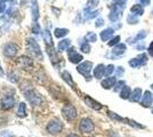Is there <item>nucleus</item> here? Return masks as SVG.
Wrapping results in <instances>:
<instances>
[{"instance_id":"1","label":"nucleus","mask_w":153,"mask_h":137,"mask_svg":"<svg viewBox=\"0 0 153 137\" xmlns=\"http://www.w3.org/2000/svg\"><path fill=\"white\" fill-rule=\"evenodd\" d=\"M26 49L31 53L32 55L37 56L42 59V55H41V50H40V46L37 44V41L34 39H27L26 40Z\"/></svg>"},{"instance_id":"2","label":"nucleus","mask_w":153,"mask_h":137,"mask_svg":"<svg viewBox=\"0 0 153 137\" xmlns=\"http://www.w3.org/2000/svg\"><path fill=\"white\" fill-rule=\"evenodd\" d=\"M62 114L65 120L68 121H72L76 118V110L73 105H64L63 109H62Z\"/></svg>"},{"instance_id":"3","label":"nucleus","mask_w":153,"mask_h":137,"mask_svg":"<svg viewBox=\"0 0 153 137\" xmlns=\"http://www.w3.org/2000/svg\"><path fill=\"white\" fill-rule=\"evenodd\" d=\"M94 128H95L94 122L88 118H83L82 120L80 121V124H79V130L81 131L82 134H90L91 131L94 130Z\"/></svg>"},{"instance_id":"4","label":"nucleus","mask_w":153,"mask_h":137,"mask_svg":"<svg viewBox=\"0 0 153 137\" xmlns=\"http://www.w3.org/2000/svg\"><path fill=\"white\" fill-rule=\"evenodd\" d=\"M63 130V124L59 120H51L47 124V131L51 135H57Z\"/></svg>"},{"instance_id":"5","label":"nucleus","mask_w":153,"mask_h":137,"mask_svg":"<svg viewBox=\"0 0 153 137\" xmlns=\"http://www.w3.org/2000/svg\"><path fill=\"white\" fill-rule=\"evenodd\" d=\"M25 94V97L26 99L31 103L32 105H34V106H38V105L41 104V102H42V98L40 96V94H38L37 91L34 90H29V91H25L24 93Z\"/></svg>"},{"instance_id":"6","label":"nucleus","mask_w":153,"mask_h":137,"mask_svg":"<svg viewBox=\"0 0 153 137\" xmlns=\"http://www.w3.org/2000/svg\"><path fill=\"white\" fill-rule=\"evenodd\" d=\"M122 10H123V8L120 6H118V5H113V7L111 8V12H110V15H108V19L110 21H112V22H117V21L119 20L120 17L122 16Z\"/></svg>"},{"instance_id":"7","label":"nucleus","mask_w":153,"mask_h":137,"mask_svg":"<svg viewBox=\"0 0 153 137\" xmlns=\"http://www.w3.org/2000/svg\"><path fill=\"white\" fill-rule=\"evenodd\" d=\"M146 61H147L146 54H140L136 59H133L129 61V65L131 66V67H134V69H136V67H138V66L144 65V64L146 63Z\"/></svg>"},{"instance_id":"8","label":"nucleus","mask_w":153,"mask_h":137,"mask_svg":"<svg viewBox=\"0 0 153 137\" xmlns=\"http://www.w3.org/2000/svg\"><path fill=\"white\" fill-rule=\"evenodd\" d=\"M91 67H93V63L87 61V62H83V63H81L80 65H78L76 70H78V72H79V73H81L82 76L87 77V78H90L89 73H90V71H91Z\"/></svg>"},{"instance_id":"9","label":"nucleus","mask_w":153,"mask_h":137,"mask_svg":"<svg viewBox=\"0 0 153 137\" xmlns=\"http://www.w3.org/2000/svg\"><path fill=\"white\" fill-rule=\"evenodd\" d=\"M16 53H17V46L13 42H9L4 47V55L7 57H14Z\"/></svg>"},{"instance_id":"10","label":"nucleus","mask_w":153,"mask_h":137,"mask_svg":"<svg viewBox=\"0 0 153 137\" xmlns=\"http://www.w3.org/2000/svg\"><path fill=\"white\" fill-rule=\"evenodd\" d=\"M153 103V96L152 94H151V91L146 90L144 93V95H143V98H142V101H140V105L143 106V107H150Z\"/></svg>"},{"instance_id":"11","label":"nucleus","mask_w":153,"mask_h":137,"mask_svg":"<svg viewBox=\"0 0 153 137\" xmlns=\"http://www.w3.org/2000/svg\"><path fill=\"white\" fill-rule=\"evenodd\" d=\"M14 105H15V98L13 96H6V97L2 98V101H1V106H2V109H5V110H8V109H12L14 107Z\"/></svg>"},{"instance_id":"12","label":"nucleus","mask_w":153,"mask_h":137,"mask_svg":"<svg viewBox=\"0 0 153 137\" xmlns=\"http://www.w3.org/2000/svg\"><path fill=\"white\" fill-rule=\"evenodd\" d=\"M115 84H117V79L113 78V77H108V78H105L103 80L101 85H102L104 89H111L112 87H114Z\"/></svg>"},{"instance_id":"13","label":"nucleus","mask_w":153,"mask_h":137,"mask_svg":"<svg viewBox=\"0 0 153 137\" xmlns=\"http://www.w3.org/2000/svg\"><path fill=\"white\" fill-rule=\"evenodd\" d=\"M105 67L106 66H104V64H98V65L95 67V70H94V77L96 79H101L105 74Z\"/></svg>"},{"instance_id":"14","label":"nucleus","mask_w":153,"mask_h":137,"mask_svg":"<svg viewBox=\"0 0 153 137\" xmlns=\"http://www.w3.org/2000/svg\"><path fill=\"white\" fill-rule=\"evenodd\" d=\"M85 102H86V104L88 105L89 107L94 109V110H100V109L102 107V105L100 104L98 102H96V101H94L93 98L88 97V96H86V97H85Z\"/></svg>"},{"instance_id":"15","label":"nucleus","mask_w":153,"mask_h":137,"mask_svg":"<svg viewBox=\"0 0 153 137\" xmlns=\"http://www.w3.org/2000/svg\"><path fill=\"white\" fill-rule=\"evenodd\" d=\"M143 97V94H142V89L140 88H135L134 90L131 91V96H130V101L131 102H140V99Z\"/></svg>"},{"instance_id":"16","label":"nucleus","mask_w":153,"mask_h":137,"mask_svg":"<svg viewBox=\"0 0 153 137\" xmlns=\"http://www.w3.org/2000/svg\"><path fill=\"white\" fill-rule=\"evenodd\" d=\"M126 45L125 44H119V45H117L113 47V50H112V54L115 55V56H120L122 54H125L126 52Z\"/></svg>"},{"instance_id":"17","label":"nucleus","mask_w":153,"mask_h":137,"mask_svg":"<svg viewBox=\"0 0 153 137\" xmlns=\"http://www.w3.org/2000/svg\"><path fill=\"white\" fill-rule=\"evenodd\" d=\"M113 32H114V30H113L112 27H108V29L103 30L102 32H101V39H102L103 41H108V40L113 36Z\"/></svg>"},{"instance_id":"18","label":"nucleus","mask_w":153,"mask_h":137,"mask_svg":"<svg viewBox=\"0 0 153 137\" xmlns=\"http://www.w3.org/2000/svg\"><path fill=\"white\" fill-rule=\"evenodd\" d=\"M31 14H32V19L33 21L38 20L39 17V9H38V4H37V0H32V5H31Z\"/></svg>"},{"instance_id":"19","label":"nucleus","mask_w":153,"mask_h":137,"mask_svg":"<svg viewBox=\"0 0 153 137\" xmlns=\"http://www.w3.org/2000/svg\"><path fill=\"white\" fill-rule=\"evenodd\" d=\"M131 91L133 90L130 89V87L125 86L121 89V91H120V98H122V99H129L130 96H131Z\"/></svg>"},{"instance_id":"20","label":"nucleus","mask_w":153,"mask_h":137,"mask_svg":"<svg viewBox=\"0 0 153 137\" xmlns=\"http://www.w3.org/2000/svg\"><path fill=\"white\" fill-rule=\"evenodd\" d=\"M69 59H70L71 63H74V64H76V63L81 62L83 59H82V56H81L80 54H78L76 52H73V53H71V54H69Z\"/></svg>"},{"instance_id":"21","label":"nucleus","mask_w":153,"mask_h":137,"mask_svg":"<svg viewBox=\"0 0 153 137\" xmlns=\"http://www.w3.org/2000/svg\"><path fill=\"white\" fill-rule=\"evenodd\" d=\"M83 16H85V19H87V20H90V19H93V17H95V16H97L98 15V10H91L90 8H86L85 10H83Z\"/></svg>"},{"instance_id":"22","label":"nucleus","mask_w":153,"mask_h":137,"mask_svg":"<svg viewBox=\"0 0 153 137\" xmlns=\"http://www.w3.org/2000/svg\"><path fill=\"white\" fill-rule=\"evenodd\" d=\"M130 12H131V14L136 15V16H140V15L144 14V9H143L142 5L137 4V5H134V6L130 8Z\"/></svg>"},{"instance_id":"23","label":"nucleus","mask_w":153,"mask_h":137,"mask_svg":"<svg viewBox=\"0 0 153 137\" xmlns=\"http://www.w3.org/2000/svg\"><path fill=\"white\" fill-rule=\"evenodd\" d=\"M19 63L22 64V66L23 67H25V69H27V67H31L32 66V59H30V57H27V56H22V57H19Z\"/></svg>"},{"instance_id":"24","label":"nucleus","mask_w":153,"mask_h":137,"mask_svg":"<svg viewBox=\"0 0 153 137\" xmlns=\"http://www.w3.org/2000/svg\"><path fill=\"white\" fill-rule=\"evenodd\" d=\"M71 45V41L69 39H64L62 41H59L58 42V52H64V50H66L68 49V47Z\"/></svg>"},{"instance_id":"25","label":"nucleus","mask_w":153,"mask_h":137,"mask_svg":"<svg viewBox=\"0 0 153 137\" xmlns=\"http://www.w3.org/2000/svg\"><path fill=\"white\" fill-rule=\"evenodd\" d=\"M68 33H69V30H68V29H61V27H58V29L55 30L54 34H55L56 38H63Z\"/></svg>"},{"instance_id":"26","label":"nucleus","mask_w":153,"mask_h":137,"mask_svg":"<svg viewBox=\"0 0 153 137\" xmlns=\"http://www.w3.org/2000/svg\"><path fill=\"white\" fill-rule=\"evenodd\" d=\"M42 37H44V40L46 41V44H47V45L53 46V39H51V32H49L48 30H45V31L42 32Z\"/></svg>"},{"instance_id":"27","label":"nucleus","mask_w":153,"mask_h":137,"mask_svg":"<svg viewBox=\"0 0 153 137\" xmlns=\"http://www.w3.org/2000/svg\"><path fill=\"white\" fill-rule=\"evenodd\" d=\"M62 78H63L64 81H66V82H68L69 85L74 86V84H73V80H72V78H71V74L68 71L62 72Z\"/></svg>"},{"instance_id":"28","label":"nucleus","mask_w":153,"mask_h":137,"mask_svg":"<svg viewBox=\"0 0 153 137\" xmlns=\"http://www.w3.org/2000/svg\"><path fill=\"white\" fill-rule=\"evenodd\" d=\"M17 114L19 117H25L26 116V105L24 103H21L17 109Z\"/></svg>"},{"instance_id":"29","label":"nucleus","mask_w":153,"mask_h":137,"mask_svg":"<svg viewBox=\"0 0 153 137\" xmlns=\"http://www.w3.org/2000/svg\"><path fill=\"white\" fill-rule=\"evenodd\" d=\"M127 23H129V24H137L138 23V17L134 14H129L127 17Z\"/></svg>"},{"instance_id":"30","label":"nucleus","mask_w":153,"mask_h":137,"mask_svg":"<svg viewBox=\"0 0 153 137\" xmlns=\"http://www.w3.org/2000/svg\"><path fill=\"white\" fill-rule=\"evenodd\" d=\"M85 39L87 40V41H90V42H95L96 40H97V36L94 32H88L86 34Z\"/></svg>"},{"instance_id":"31","label":"nucleus","mask_w":153,"mask_h":137,"mask_svg":"<svg viewBox=\"0 0 153 137\" xmlns=\"http://www.w3.org/2000/svg\"><path fill=\"white\" fill-rule=\"evenodd\" d=\"M145 37H146V32H145V31H140L138 34L135 37L134 39H133L131 42H137V41H140V40H143Z\"/></svg>"},{"instance_id":"32","label":"nucleus","mask_w":153,"mask_h":137,"mask_svg":"<svg viewBox=\"0 0 153 137\" xmlns=\"http://www.w3.org/2000/svg\"><path fill=\"white\" fill-rule=\"evenodd\" d=\"M125 81H122V80H120V81H117V84H115L114 86V88H113V90L114 91H119V90H121L122 88L125 87Z\"/></svg>"},{"instance_id":"33","label":"nucleus","mask_w":153,"mask_h":137,"mask_svg":"<svg viewBox=\"0 0 153 137\" xmlns=\"http://www.w3.org/2000/svg\"><path fill=\"white\" fill-rule=\"evenodd\" d=\"M80 48H81L82 53H86V54L90 52V46L88 45V42H82V44H81V47H80Z\"/></svg>"},{"instance_id":"34","label":"nucleus","mask_w":153,"mask_h":137,"mask_svg":"<svg viewBox=\"0 0 153 137\" xmlns=\"http://www.w3.org/2000/svg\"><path fill=\"white\" fill-rule=\"evenodd\" d=\"M113 71H114V66L112 65V64H110V65H108L105 67V76L108 77L111 73H113Z\"/></svg>"},{"instance_id":"35","label":"nucleus","mask_w":153,"mask_h":137,"mask_svg":"<svg viewBox=\"0 0 153 137\" xmlns=\"http://www.w3.org/2000/svg\"><path fill=\"white\" fill-rule=\"evenodd\" d=\"M119 41H120V37H119V36H117V37H114L113 39L108 42V46H111V47H112V46L119 45Z\"/></svg>"},{"instance_id":"36","label":"nucleus","mask_w":153,"mask_h":137,"mask_svg":"<svg viewBox=\"0 0 153 137\" xmlns=\"http://www.w3.org/2000/svg\"><path fill=\"white\" fill-rule=\"evenodd\" d=\"M98 2H100V0H88L87 1V6H88V8H93V7L97 6Z\"/></svg>"},{"instance_id":"37","label":"nucleus","mask_w":153,"mask_h":137,"mask_svg":"<svg viewBox=\"0 0 153 137\" xmlns=\"http://www.w3.org/2000/svg\"><path fill=\"white\" fill-rule=\"evenodd\" d=\"M123 73H125V69L122 66H119L115 69V77H121Z\"/></svg>"},{"instance_id":"38","label":"nucleus","mask_w":153,"mask_h":137,"mask_svg":"<svg viewBox=\"0 0 153 137\" xmlns=\"http://www.w3.org/2000/svg\"><path fill=\"white\" fill-rule=\"evenodd\" d=\"M8 80L12 81V82H16L19 79H17V77H16L14 73H9V74H8Z\"/></svg>"},{"instance_id":"39","label":"nucleus","mask_w":153,"mask_h":137,"mask_svg":"<svg viewBox=\"0 0 153 137\" xmlns=\"http://www.w3.org/2000/svg\"><path fill=\"white\" fill-rule=\"evenodd\" d=\"M114 1H115V5L122 7V8L126 7V1H127V0H114Z\"/></svg>"},{"instance_id":"40","label":"nucleus","mask_w":153,"mask_h":137,"mask_svg":"<svg viewBox=\"0 0 153 137\" xmlns=\"http://www.w3.org/2000/svg\"><path fill=\"white\" fill-rule=\"evenodd\" d=\"M32 32L33 33L40 32V26H39L38 23H34V24H33V26H32Z\"/></svg>"},{"instance_id":"41","label":"nucleus","mask_w":153,"mask_h":137,"mask_svg":"<svg viewBox=\"0 0 153 137\" xmlns=\"http://www.w3.org/2000/svg\"><path fill=\"white\" fill-rule=\"evenodd\" d=\"M0 137H13V135L9 133V131L7 130H4L0 133Z\"/></svg>"},{"instance_id":"42","label":"nucleus","mask_w":153,"mask_h":137,"mask_svg":"<svg viewBox=\"0 0 153 137\" xmlns=\"http://www.w3.org/2000/svg\"><path fill=\"white\" fill-rule=\"evenodd\" d=\"M103 24H104V20H103V19H98V20L96 21L95 26L96 27H100V26H102Z\"/></svg>"},{"instance_id":"43","label":"nucleus","mask_w":153,"mask_h":137,"mask_svg":"<svg viewBox=\"0 0 153 137\" xmlns=\"http://www.w3.org/2000/svg\"><path fill=\"white\" fill-rule=\"evenodd\" d=\"M140 2L143 6H149L151 4V0H140Z\"/></svg>"},{"instance_id":"44","label":"nucleus","mask_w":153,"mask_h":137,"mask_svg":"<svg viewBox=\"0 0 153 137\" xmlns=\"http://www.w3.org/2000/svg\"><path fill=\"white\" fill-rule=\"evenodd\" d=\"M147 50H149V54H150L151 56H153V41L150 44V46H149V49H147Z\"/></svg>"},{"instance_id":"45","label":"nucleus","mask_w":153,"mask_h":137,"mask_svg":"<svg viewBox=\"0 0 153 137\" xmlns=\"http://www.w3.org/2000/svg\"><path fill=\"white\" fill-rule=\"evenodd\" d=\"M5 9H6V5H5V2H0V13H4V12H5Z\"/></svg>"},{"instance_id":"46","label":"nucleus","mask_w":153,"mask_h":137,"mask_svg":"<svg viewBox=\"0 0 153 137\" xmlns=\"http://www.w3.org/2000/svg\"><path fill=\"white\" fill-rule=\"evenodd\" d=\"M66 137H79L76 134H70V135H68Z\"/></svg>"},{"instance_id":"47","label":"nucleus","mask_w":153,"mask_h":137,"mask_svg":"<svg viewBox=\"0 0 153 137\" xmlns=\"http://www.w3.org/2000/svg\"><path fill=\"white\" fill-rule=\"evenodd\" d=\"M0 76H4V71H2V69H1V66H0Z\"/></svg>"},{"instance_id":"48","label":"nucleus","mask_w":153,"mask_h":137,"mask_svg":"<svg viewBox=\"0 0 153 137\" xmlns=\"http://www.w3.org/2000/svg\"><path fill=\"white\" fill-rule=\"evenodd\" d=\"M151 112H152V114H153V107H152V109H151Z\"/></svg>"},{"instance_id":"49","label":"nucleus","mask_w":153,"mask_h":137,"mask_svg":"<svg viewBox=\"0 0 153 137\" xmlns=\"http://www.w3.org/2000/svg\"><path fill=\"white\" fill-rule=\"evenodd\" d=\"M151 87H152V89H153V84H152V86H151Z\"/></svg>"}]
</instances>
